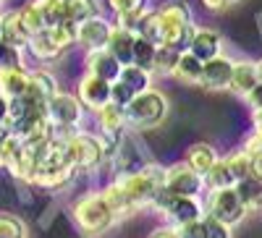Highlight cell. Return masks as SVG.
Here are the masks:
<instances>
[{
	"instance_id": "1",
	"label": "cell",
	"mask_w": 262,
	"mask_h": 238,
	"mask_svg": "<svg viewBox=\"0 0 262 238\" xmlns=\"http://www.w3.org/2000/svg\"><path fill=\"white\" fill-rule=\"evenodd\" d=\"M71 218L76 223V228L86 235V238H100L111 230L121 218L118 212L107 204V199L102 197V191H86L71 204Z\"/></svg>"
},
{
	"instance_id": "2",
	"label": "cell",
	"mask_w": 262,
	"mask_h": 238,
	"mask_svg": "<svg viewBox=\"0 0 262 238\" xmlns=\"http://www.w3.org/2000/svg\"><path fill=\"white\" fill-rule=\"evenodd\" d=\"M71 47H76V24L66 21V24L45 27L42 32L32 34L27 45V55L37 66H53V63L63 60Z\"/></svg>"
},
{
	"instance_id": "3",
	"label": "cell",
	"mask_w": 262,
	"mask_h": 238,
	"mask_svg": "<svg viewBox=\"0 0 262 238\" xmlns=\"http://www.w3.org/2000/svg\"><path fill=\"white\" fill-rule=\"evenodd\" d=\"M158 21H160V45L173 47V50H186L189 37L194 29V11L186 0H165V3L155 6Z\"/></svg>"
},
{
	"instance_id": "4",
	"label": "cell",
	"mask_w": 262,
	"mask_h": 238,
	"mask_svg": "<svg viewBox=\"0 0 262 238\" xmlns=\"http://www.w3.org/2000/svg\"><path fill=\"white\" fill-rule=\"evenodd\" d=\"M168 113H170V102H168L165 92L152 86V89L137 94L126 105V128L134 134L152 131V128H160L165 123Z\"/></svg>"
},
{
	"instance_id": "5",
	"label": "cell",
	"mask_w": 262,
	"mask_h": 238,
	"mask_svg": "<svg viewBox=\"0 0 262 238\" xmlns=\"http://www.w3.org/2000/svg\"><path fill=\"white\" fill-rule=\"evenodd\" d=\"M66 144H69V155L71 162L79 173H90L95 176L102 168H113V160L105 149V141L97 131H74L66 136Z\"/></svg>"
},
{
	"instance_id": "6",
	"label": "cell",
	"mask_w": 262,
	"mask_h": 238,
	"mask_svg": "<svg viewBox=\"0 0 262 238\" xmlns=\"http://www.w3.org/2000/svg\"><path fill=\"white\" fill-rule=\"evenodd\" d=\"M155 215H160V220L181 228L191 220H202L205 218V197H179V194H170L168 188H160L158 197L152 199L149 207Z\"/></svg>"
},
{
	"instance_id": "7",
	"label": "cell",
	"mask_w": 262,
	"mask_h": 238,
	"mask_svg": "<svg viewBox=\"0 0 262 238\" xmlns=\"http://www.w3.org/2000/svg\"><path fill=\"white\" fill-rule=\"evenodd\" d=\"M48 115L53 121V128L58 136H69L74 131H81V126L86 121V107L76 97V92H58L48 102Z\"/></svg>"
},
{
	"instance_id": "8",
	"label": "cell",
	"mask_w": 262,
	"mask_h": 238,
	"mask_svg": "<svg viewBox=\"0 0 262 238\" xmlns=\"http://www.w3.org/2000/svg\"><path fill=\"white\" fill-rule=\"evenodd\" d=\"M205 212L212 215L215 220L231 225V228L242 225V223L247 220V215H249V209L244 207L242 197H238L236 186H231V188H217V191H207V194H205Z\"/></svg>"
},
{
	"instance_id": "9",
	"label": "cell",
	"mask_w": 262,
	"mask_h": 238,
	"mask_svg": "<svg viewBox=\"0 0 262 238\" xmlns=\"http://www.w3.org/2000/svg\"><path fill=\"white\" fill-rule=\"evenodd\" d=\"M165 188L179 197H205L207 194L205 176H200L186 160L165 165Z\"/></svg>"
},
{
	"instance_id": "10",
	"label": "cell",
	"mask_w": 262,
	"mask_h": 238,
	"mask_svg": "<svg viewBox=\"0 0 262 238\" xmlns=\"http://www.w3.org/2000/svg\"><path fill=\"white\" fill-rule=\"evenodd\" d=\"M113 18H107L105 13L102 16H95L90 21H81L76 27V47L90 53V50H102L107 47V39H111V32H113Z\"/></svg>"
},
{
	"instance_id": "11",
	"label": "cell",
	"mask_w": 262,
	"mask_h": 238,
	"mask_svg": "<svg viewBox=\"0 0 262 238\" xmlns=\"http://www.w3.org/2000/svg\"><path fill=\"white\" fill-rule=\"evenodd\" d=\"M186 50H189L191 55H196L200 60H212V58H217V55L226 53V39H223V34L217 32L215 27L194 24Z\"/></svg>"
},
{
	"instance_id": "12",
	"label": "cell",
	"mask_w": 262,
	"mask_h": 238,
	"mask_svg": "<svg viewBox=\"0 0 262 238\" xmlns=\"http://www.w3.org/2000/svg\"><path fill=\"white\" fill-rule=\"evenodd\" d=\"M111 84L113 81H105L95 74H81L76 79V97L81 100V105L86 107L90 113H97L100 107H105L107 102H111Z\"/></svg>"
},
{
	"instance_id": "13",
	"label": "cell",
	"mask_w": 262,
	"mask_h": 238,
	"mask_svg": "<svg viewBox=\"0 0 262 238\" xmlns=\"http://www.w3.org/2000/svg\"><path fill=\"white\" fill-rule=\"evenodd\" d=\"M233 58L231 55H217L212 60H205L202 66V79H200V89L207 92H226L231 86V76H233Z\"/></svg>"
},
{
	"instance_id": "14",
	"label": "cell",
	"mask_w": 262,
	"mask_h": 238,
	"mask_svg": "<svg viewBox=\"0 0 262 238\" xmlns=\"http://www.w3.org/2000/svg\"><path fill=\"white\" fill-rule=\"evenodd\" d=\"M60 92V84H58V76L45 68V66H39V68H32L29 74V86H27V97L37 105H45Z\"/></svg>"
},
{
	"instance_id": "15",
	"label": "cell",
	"mask_w": 262,
	"mask_h": 238,
	"mask_svg": "<svg viewBox=\"0 0 262 238\" xmlns=\"http://www.w3.org/2000/svg\"><path fill=\"white\" fill-rule=\"evenodd\" d=\"M84 71L86 74H95V76H100V79H105V81H116L118 76H121V71H123V63L107 50V47H102V50H90V53H84Z\"/></svg>"
},
{
	"instance_id": "16",
	"label": "cell",
	"mask_w": 262,
	"mask_h": 238,
	"mask_svg": "<svg viewBox=\"0 0 262 238\" xmlns=\"http://www.w3.org/2000/svg\"><path fill=\"white\" fill-rule=\"evenodd\" d=\"M259 84V76H257V60H249V58H242L233 63V76H231V86L228 92L244 97L247 92H252L254 86Z\"/></svg>"
},
{
	"instance_id": "17",
	"label": "cell",
	"mask_w": 262,
	"mask_h": 238,
	"mask_svg": "<svg viewBox=\"0 0 262 238\" xmlns=\"http://www.w3.org/2000/svg\"><path fill=\"white\" fill-rule=\"evenodd\" d=\"M32 68H0V94L6 100H16L27 94Z\"/></svg>"
},
{
	"instance_id": "18",
	"label": "cell",
	"mask_w": 262,
	"mask_h": 238,
	"mask_svg": "<svg viewBox=\"0 0 262 238\" xmlns=\"http://www.w3.org/2000/svg\"><path fill=\"white\" fill-rule=\"evenodd\" d=\"M134 42H137V32L113 24L111 39H107V50H111L123 66H128V63H134Z\"/></svg>"
},
{
	"instance_id": "19",
	"label": "cell",
	"mask_w": 262,
	"mask_h": 238,
	"mask_svg": "<svg viewBox=\"0 0 262 238\" xmlns=\"http://www.w3.org/2000/svg\"><path fill=\"white\" fill-rule=\"evenodd\" d=\"M202 66H205V60H200L196 55H191L189 50H184L179 55V63H176V68H173V76L170 79L184 84V86H200Z\"/></svg>"
},
{
	"instance_id": "20",
	"label": "cell",
	"mask_w": 262,
	"mask_h": 238,
	"mask_svg": "<svg viewBox=\"0 0 262 238\" xmlns=\"http://www.w3.org/2000/svg\"><path fill=\"white\" fill-rule=\"evenodd\" d=\"M217 157H221V152H217L212 144H207V141H194V144L186 147V152H184V160L200 173V176H205V173L217 162Z\"/></svg>"
},
{
	"instance_id": "21",
	"label": "cell",
	"mask_w": 262,
	"mask_h": 238,
	"mask_svg": "<svg viewBox=\"0 0 262 238\" xmlns=\"http://www.w3.org/2000/svg\"><path fill=\"white\" fill-rule=\"evenodd\" d=\"M29 39H32V34H29V29L24 27V21H21L18 8H16V11H3V42L27 50Z\"/></svg>"
},
{
	"instance_id": "22",
	"label": "cell",
	"mask_w": 262,
	"mask_h": 238,
	"mask_svg": "<svg viewBox=\"0 0 262 238\" xmlns=\"http://www.w3.org/2000/svg\"><path fill=\"white\" fill-rule=\"evenodd\" d=\"M79 176L76 168H58V170H39L32 186L42 188V191H63L74 178Z\"/></svg>"
},
{
	"instance_id": "23",
	"label": "cell",
	"mask_w": 262,
	"mask_h": 238,
	"mask_svg": "<svg viewBox=\"0 0 262 238\" xmlns=\"http://www.w3.org/2000/svg\"><path fill=\"white\" fill-rule=\"evenodd\" d=\"M205 186H207V191H217V188H231V186H236V176H233V170H231L226 155L217 157V162L205 173Z\"/></svg>"
},
{
	"instance_id": "24",
	"label": "cell",
	"mask_w": 262,
	"mask_h": 238,
	"mask_svg": "<svg viewBox=\"0 0 262 238\" xmlns=\"http://www.w3.org/2000/svg\"><path fill=\"white\" fill-rule=\"evenodd\" d=\"M118 79H121L123 84H128L137 94H142V92H147V89H152V86H155V74H152L149 68L137 66V63H128V66H123V71H121Z\"/></svg>"
},
{
	"instance_id": "25",
	"label": "cell",
	"mask_w": 262,
	"mask_h": 238,
	"mask_svg": "<svg viewBox=\"0 0 262 238\" xmlns=\"http://www.w3.org/2000/svg\"><path fill=\"white\" fill-rule=\"evenodd\" d=\"M66 6H69V21L71 24H81V21H90L95 16H102L105 13V3L102 0H66Z\"/></svg>"
},
{
	"instance_id": "26",
	"label": "cell",
	"mask_w": 262,
	"mask_h": 238,
	"mask_svg": "<svg viewBox=\"0 0 262 238\" xmlns=\"http://www.w3.org/2000/svg\"><path fill=\"white\" fill-rule=\"evenodd\" d=\"M236 191H238V197H242L244 207L249 209V215L252 212H262V178L249 176L244 181H238Z\"/></svg>"
},
{
	"instance_id": "27",
	"label": "cell",
	"mask_w": 262,
	"mask_h": 238,
	"mask_svg": "<svg viewBox=\"0 0 262 238\" xmlns=\"http://www.w3.org/2000/svg\"><path fill=\"white\" fill-rule=\"evenodd\" d=\"M179 55H181V50L160 45L158 53H155V63H152V74H155V79H170L173 68H176V63H179Z\"/></svg>"
},
{
	"instance_id": "28",
	"label": "cell",
	"mask_w": 262,
	"mask_h": 238,
	"mask_svg": "<svg viewBox=\"0 0 262 238\" xmlns=\"http://www.w3.org/2000/svg\"><path fill=\"white\" fill-rule=\"evenodd\" d=\"M37 3H39L42 18H45V27H58V24L69 21V6H66V0H37Z\"/></svg>"
},
{
	"instance_id": "29",
	"label": "cell",
	"mask_w": 262,
	"mask_h": 238,
	"mask_svg": "<svg viewBox=\"0 0 262 238\" xmlns=\"http://www.w3.org/2000/svg\"><path fill=\"white\" fill-rule=\"evenodd\" d=\"M27 60H29V55L24 47L8 45V42L0 39V68H29Z\"/></svg>"
},
{
	"instance_id": "30",
	"label": "cell",
	"mask_w": 262,
	"mask_h": 238,
	"mask_svg": "<svg viewBox=\"0 0 262 238\" xmlns=\"http://www.w3.org/2000/svg\"><path fill=\"white\" fill-rule=\"evenodd\" d=\"M226 160H228V165H231V170H233V176H236V183L252 176V155L244 152L242 147L231 149V152L226 155Z\"/></svg>"
},
{
	"instance_id": "31",
	"label": "cell",
	"mask_w": 262,
	"mask_h": 238,
	"mask_svg": "<svg viewBox=\"0 0 262 238\" xmlns=\"http://www.w3.org/2000/svg\"><path fill=\"white\" fill-rule=\"evenodd\" d=\"M158 47L160 45H155L152 39L137 34V42H134V63H137V66H142V68H149L152 71V63H155Z\"/></svg>"
},
{
	"instance_id": "32",
	"label": "cell",
	"mask_w": 262,
	"mask_h": 238,
	"mask_svg": "<svg viewBox=\"0 0 262 238\" xmlns=\"http://www.w3.org/2000/svg\"><path fill=\"white\" fill-rule=\"evenodd\" d=\"M18 13H21L24 27L29 29V34H37V32L45 29V18H42V11H39V3H37V0H27V3L18 8Z\"/></svg>"
},
{
	"instance_id": "33",
	"label": "cell",
	"mask_w": 262,
	"mask_h": 238,
	"mask_svg": "<svg viewBox=\"0 0 262 238\" xmlns=\"http://www.w3.org/2000/svg\"><path fill=\"white\" fill-rule=\"evenodd\" d=\"M0 238H27V223L11 212H0Z\"/></svg>"
},
{
	"instance_id": "34",
	"label": "cell",
	"mask_w": 262,
	"mask_h": 238,
	"mask_svg": "<svg viewBox=\"0 0 262 238\" xmlns=\"http://www.w3.org/2000/svg\"><path fill=\"white\" fill-rule=\"evenodd\" d=\"M202 225H205V235L202 238H233V228L221 223V220H215L212 215H207V212L202 218Z\"/></svg>"
},
{
	"instance_id": "35",
	"label": "cell",
	"mask_w": 262,
	"mask_h": 238,
	"mask_svg": "<svg viewBox=\"0 0 262 238\" xmlns=\"http://www.w3.org/2000/svg\"><path fill=\"white\" fill-rule=\"evenodd\" d=\"M147 8H149V6H142V8H134V11L116 13V16H113V21H116L118 27H123V29L137 32V29H139V24H142V18H144V13H147Z\"/></svg>"
},
{
	"instance_id": "36",
	"label": "cell",
	"mask_w": 262,
	"mask_h": 238,
	"mask_svg": "<svg viewBox=\"0 0 262 238\" xmlns=\"http://www.w3.org/2000/svg\"><path fill=\"white\" fill-rule=\"evenodd\" d=\"M137 97V92L131 89L128 84H123L121 79H116L113 84H111V102H116V105H121V107H126L131 100Z\"/></svg>"
},
{
	"instance_id": "37",
	"label": "cell",
	"mask_w": 262,
	"mask_h": 238,
	"mask_svg": "<svg viewBox=\"0 0 262 238\" xmlns=\"http://www.w3.org/2000/svg\"><path fill=\"white\" fill-rule=\"evenodd\" d=\"M105 6L116 16V13H123V11H134V8L147 6V0H105Z\"/></svg>"
},
{
	"instance_id": "38",
	"label": "cell",
	"mask_w": 262,
	"mask_h": 238,
	"mask_svg": "<svg viewBox=\"0 0 262 238\" xmlns=\"http://www.w3.org/2000/svg\"><path fill=\"white\" fill-rule=\"evenodd\" d=\"M236 3H242V0H200V6L210 13H223V11L233 8Z\"/></svg>"
},
{
	"instance_id": "39",
	"label": "cell",
	"mask_w": 262,
	"mask_h": 238,
	"mask_svg": "<svg viewBox=\"0 0 262 238\" xmlns=\"http://www.w3.org/2000/svg\"><path fill=\"white\" fill-rule=\"evenodd\" d=\"M202 235H205L202 220H191V223H186V225L179 228V238H202Z\"/></svg>"
},
{
	"instance_id": "40",
	"label": "cell",
	"mask_w": 262,
	"mask_h": 238,
	"mask_svg": "<svg viewBox=\"0 0 262 238\" xmlns=\"http://www.w3.org/2000/svg\"><path fill=\"white\" fill-rule=\"evenodd\" d=\"M242 100L247 102V107H249V110H262V81L254 86L252 92H247Z\"/></svg>"
},
{
	"instance_id": "41",
	"label": "cell",
	"mask_w": 262,
	"mask_h": 238,
	"mask_svg": "<svg viewBox=\"0 0 262 238\" xmlns=\"http://www.w3.org/2000/svg\"><path fill=\"white\" fill-rule=\"evenodd\" d=\"M147 238H179V228H173L168 223H160L158 228H152L147 233Z\"/></svg>"
},
{
	"instance_id": "42",
	"label": "cell",
	"mask_w": 262,
	"mask_h": 238,
	"mask_svg": "<svg viewBox=\"0 0 262 238\" xmlns=\"http://www.w3.org/2000/svg\"><path fill=\"white\" fill-rule=\"evenodd\" d=\"M252 176H257V178H262V152L252 157Z\"/></svg>"
},
{
	"instance_id": "43",
	"label": "cell",
	"mask_w": 262,
	"mask_h": 238,
	"mask_svg": "<svg viewBox=\"0 0 262 238\" xmlns=\"http://www.w3.org/2000/svg\"><path fill=\"white\" fill-rule=\"evenodd\" d=\"M249 121H252V128H254V131H262V110H252Z\"/></svg>"
},
{
	"instance_id": "44",
	"label": "cell",
	"mask_w": 262,
	"mask_h": 238,
	"mask_svg": "<svg viewBox=\"0 0 262 238\" xmlns=\"http://www.w3.org/2000/svg\"><path fill=\"white\" fill-rule=\"evenodd\" d=\"M0 123H8V100L0 94Z\"/></svg>"
},
{
	"instance_id": "45",
	"label": "cell",
	"mask_w": 262,
	"mask_h": 238,
	"mask_svg": "<svg viewBox=\"0 0 262 238\" xmlns=\"http://www.w3.org/2000/svg\"><path fill=\"white\" fill-rule=\"evenodd\" d=\"M257 76H259V81H262V58L257 60Z\"/></svg>"
},
{
	"instance_id": "46",
	"label": "cell",
	"mask_w": 262,
	"mask_h": 238,
	"mask_svg": "<svg viewBox=\"0 0 262 238\" xmlns=\"http://www.w3.org/2000/svg\"><path fill=\"white\" fill-rule=\"evenodd\" d=\"M0 39H3V13H0Z\"/></svg>"
},
{
	"instance_id": "47",
	"label": "cell",
	"mask_w": 262,
	"mask_h": 238,
	"mask_svg": "<svg viewBox=\"0 0 262 238\" xmlns=\"http://www.w3.org/2000/svg\"><path fill=\"white\" fill-rule=\"evenodd\" d=\"M3 6H6V0H0V13H3Z\"/></svg>"
}]
</instances>
